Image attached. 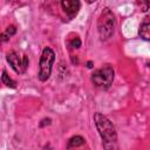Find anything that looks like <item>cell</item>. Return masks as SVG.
Listing matches in <instances>:
<instances>
[{
    "instance_id": "obj_2",
    "label": "cell",
    "mask_w": 150,
    "mask_h": 150,
    "mask_svg": "<svg viewBox=\"0 0 150 150\" xmlns=\"http://www.w3.org/2000/svg\"><path fill=\"white\" fill-rule=\"evenodd\" d=\"M115 26H116V20L114 13L110 11V8H104L101 12L100 18L97 20V29L101 40L104 41L110 39L111 35L114 34Z\"/></svg>"
},
{
    "instance_id": "obj_4",
    "label": "cell",
    "mask_w": 150,
    "mask_h": 150,
    "mask_svg": "<svg viewBox=\"0 0 150 150\" xmlns=\"http://www.w3.org/2000/svg\"><path fill=\"white\" fill-rule=\"evenodd\" d=\"M54 61H55V53L53 52L52 48L45 47L40 57V70L38 74V77L41 82H45L49 79Z\"/></svg>"
},
{
    "instance_id": "obj_9",
    "label": "cell",
    "mask_w": 150,
    "mask_h": 150,
    "mask_svg": "<svg viewBox=\"0 0 150 150\" xmlns=\"http://www.w3.org/2000/svg\"><path fill=\"white\" fill-rule=\"evenodd\" d=\"M1 81H2V83L5 84V86H7V87H9V88H16V82L13 80V79H11L9 77V75L7 74V71L6 70H4L2 71V75H1Z\"/></svg>"
},
{
    "instance_id": "obj_11",
    "label": "cell",
    "mask_w": 150,
    "mask_h": 150,
    "mask_svg": "<svg viewBox=\"0 0 150 150\" xmlns=\"http://www.w3.org/2000/svg\"><path fill=\"white\" fill-rule=\"evenodd\" d=\"M69 45H70V47H73V48H80V47H81V40H80L79 38H75V39H73V40L69 42Z\"/></svg>"
},
{
    "instance_id": "obj_6",
    "label": "cell",
    "mask_w": 150,
    "mask_h": 150,
    "mask_svg": "<svg viewBox=\"0 0 150 150\" xmlns=\"http://www.w3.org/2000/svg\"><path fill=\"white\" fill-rule=\"evenodd\" d=\"M6 60L16 74H23L25 73V70L22 68V60L19 57V55L15 52H9L6 55Z\"/></svg>"
},
{
    "instance_id": "obj_1",
    "label": "cell",
    "mask_w": 150,
    "mask_h": 150,
    "mask_svg": "<svg viewBox=\"0 0 150 150\" xmlns=\"http://www.w3.org/2000/svg\"><path fill=\"white\" fill-rule=\"evenodd\" d=\"M94 122L102 138L104 150H120L117 144V134L111 121L101 112H95Z\"/></svg>"
},
{
    "instance_id": "obj_5",
    "label": "cell",
    "mask_w": 150,
    "mask_h": 150,
    "mask_svg": "<svg viewBox=\"0 0 150 150\" xmlns=\"http://www.w3.org/2000/svg\"><path fill=\"white\" fill-rule=\"evenodd\" d=\"M61 7L64 11V13L69 16V19H73L80 9V1H77V0H63V1H61Z\"/></svg>"
},
{
    "instance_id": "obj_7",
    "label": "cell",
    "mask_w": 150,
    "mask_h": 150,
    "mask_svg": "<svg viewBox=\"0 0 150 150\" xmlns=\"http://www.w3.org/2000/svg\"><path fill=\"white\" fill-rule=\"evenodd\" d=\"M138 34L145 41H148L150 39V22H149V18L148 16H145L144 21L141 23L139 29H138Z\"/></svg>"
},
{
    "instance_id": "obj_10",
    "label": "cell",
    "mask_w": 150,
    "mask_h": 150,
    "mask_svg": "<svg viewBox=\"0 0 150 150\" xmlns=\"http://www.w3.org/2000/svg\"><path fill=\"white\" fill-rule=\"evenodd\" d=\"M16 33V28H15V26H13V25H11V26H8L7 28H6V32H5V34L9 38V36H12V35H14Z\"/></svg>"
},
{
    "instance_id": "obj_14",
    "label": "cell",
    "mask_w": 150,
    "mask_h": 150,
    "mask_svg": "<svg viewBox=\"0 0 150 150\" xmlns=\"http://www.w3.org/2000/svg\"><path fill=\"white\" fill-rule=\"evenodd\" d=\"M87 67H88V68H93V62H91V61H88V62H87Z\"/></svg>"
},
{
    "instance_id": "obj_12",
    "label": "cell",
    "mask_w": 150,
    "mask_h": 150,
    "mask_svg": "<svg viewBox=\"0 0 150 150\" xmlns=\"http://www.w3.org/2000/svg\"><path fill=\"white\" fill-rule=\"evenodd\" d=\"M28 63H29L28 56H27V55H23V57H22V68H23L25 71H26V69H27V67H28Z\"/></svg>"
},
{
    "instance_id": "obj_15",
    "label": "cell",
    "mask_w": 150,
    "mask_h": 150,
    "mask_svg": "<svg viewBox=\"0 0 150 150\" xmlns=\"http://www.w3.org/2000/svg\"><path fill=\"white\" fill-rule=\"evenodd\" d=\"M82 148V146H81ZM81 148H77V149H74V150H79V149H81ZM86 150H89V149H86Z\"/></svg>"
},
{
    "instance_id": "obj_13",
    "label": "cell",
    "mask_w": 150,
    "mask_h": 150,
    "mask_svg": "<svg viewBox=\"0 0 150 150\" xmlns=\"http://www.w3.org/2000/svg\"><path fill=\"white\" fill-rule=\"evenodd\" d=\"M9 38L5 34V33H0V45L2 43V42H5V41H7Z\"/></svg>"
},
{
    "instance_id": "obj_8",
    "label": "cell",
    "mask_w": 150,
    "mask_h": 150,
    "mask_svg": "<svg viewBox=\"0 0 150 150\" xmlns=\"http://www.w3.org/2000/svg\"><path fill=\"white\" fill-rule=\"evenodd\" d=\"M83 145H86V139L82 136H73L67 143V149L68 150H74V149L81 148Z\"/></svg>"
},
{
    "instance_id": "obj_3",
    "label": "cell",
    "mask_w": 150,
    "mask_h": 150,
    "mask_svg": "<svg viewBox=\"0 0 150 150\" xmlns=\"http://www.w3.org/2000/svg\"><path fill=\"white\" fill-rule=\"evenodd\" d=\"M91 83L98 89H108L114 81V69L110 64H104L91 74Z\"/></svg>"
}]
</instances>
